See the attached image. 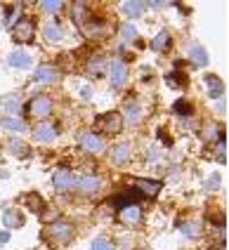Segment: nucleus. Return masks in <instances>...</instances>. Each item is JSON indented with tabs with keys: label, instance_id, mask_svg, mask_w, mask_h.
<instances>
[{
	"label": "nucleus",
	"instance_id": "nucleus-40",
	"mask_svg": "<svg viewBox=\"0 0 229 250\" xmlns=\"http://www.w3.org/2000/svg\"><path fill=\"white\" fill-rule=\"evenodd\" d=\"M17 17H19V10H12V12L7 14V19H5V24H7V26L12 28V26H15V19H17Z\"/></svg>",
	"mask_w": 229,
	"mask_h": 250
},
{
	"label": "nucleus",
	"instance_id": "nucleus-27",
	"mask_svg": "<svg viewBox=\"0 0 229 250\" xmlns=\"http://www.w3.org/2000/svg\"><path fill=\"white\" fill-rule=\"evenodd\" d=\"M166 83H168V87H172V90H177V87H185L187 85V78L177 71V73H168L166 76Z\"/></svg>",
	"mask_w": 229,
	"mask_h": 250
},
{
	"label": "nucleus",
	"instance_id": "nucleus-21",
	"mask_svg": "<svg viewBox=\"0 0 229 250\" xmlns=\"http://www.w3.org/2000/svg\"><path fill=\"white\" fill-rule=\"evenodd\" d=\"M43 36H45V41H47V42L62 41V26H59L57 21H50V24H45Z\"/></svg>",
	"mask_w": 229,
	"mask_h": 250
},
{
	"label": "nucleus",
	"instance_id": "nucleus-20",
	"mask_svg": "<svg viewBox=\"0 0 229 250\" xmlns=\"http://www.w3.org/2000/svg\"><path fill=\"white\" fill-rule=\"evenodd\" d=\"M189 57H191V62H194L196 69L208 66V55H206V50H203L201 45H191V47H189Z\"/></svg>",
	"mask_w": 229,
	"mask_h": 250
},
{
	"label": "nucleus",
	"instance_id": "nucleus-18",
	"mask_svg": "<svg viewBox=\"0 0 229 250\" xmlns=\"http://www.w3.org/2000/svg\"><path fill=\"white\" fill-rule=\"evenodd\" d=\"M111 156H114V163L123 166V163H128V161H130V156H132V149H130V144L121 142V144H116V146H114Z\"/></svg>",
	"mask_w": 229,
	"mask_h": 250
},
{
	"label": "nucleus",
	"instance_id": "nucleus-31",
	"mask_svg": "<svg viewBox=\"0 0 229 250\" xmlns=\"http://www.w3.org/2000/svg\"><path fill=\"white\" fill-rule=\"evenodd\" d=\"M172 111L177 113V116H189V113H191V104H189L187 99H177L175 106H172Z\"/></svg>",
	"mask_w": 229,
	"mask_h": 250
},
{
	"label": "nucleus",
	"instance_id": "nucleus-24",
	"mask_svg": "<svg viewBox=\"0 0 229 250\" xmlns=\"http://www.w3.org/2000/svg\"><path fill=\"white\" fill-rule=\"evenodd\" d=\"M180 231H182L187 238H199L201 236V224L199 222H185V224H180Z\"/></svg>",
	"mask_w": 229,
	"mask_h": 250
},
{
	"label": "nucleus",
	"instance_id": "nucleus-44",
	"mask_svg": "<svg viewBox=\"0 0 229 250\" xmlns=\"http://www.w3.org/2000/svg\"><path fill=\"white\" fill-rule=\"evenodd\" d=\"M7 241H10V234H7V231H2V234H0V243H7Z\"/></svg>",
	"mask_w": 229,
	"mask_h": 250
},
{
	"label": "nucleus",
	"instance_id": "nucleus-13",
	"mask_svg": "<svg viewBox=\"0 0 229 250\" xmlns=\"http://www.w3.org/2000/svg\"><path fill=\"white\" fill-rule=\"evenodd\" d=\"M0 104H2V109L10 118H17V113L21 111V97L19 95H5L0 99Z\"/></svg>",
	"mask_w": 229,
	"mask_h": 250
},
{
	"label": "nucleus",
	"instance_id": "nucleus-15",
	"mask_svg": "<svg viewBox=\"0 0 229 250\" xmlns=\"http://www.w3.org/2000/svg\"><path fill=\"white\" fill-rule=\"evenodd\" d=\"M206 90L213 99H220L225 95V83L217 78V76H206Z\"/></svg>",
	"mask_w": 229,
	"mask_h": 250
},
{
	"label": "nucleus",
	"instance_id": "nucleus-5",
	"mask_svg": "<svg viewBox=\"0 0 229 250\" xmlns=\"http://www.w3.org/2000/svg\"><path fill=\"white\" fill-rule=\"evenodd\" d=\"M135 191L140 196H144V198H156L158 191L163 189V184L158 180H142V177H135Z\"/></svg>",
	"mask_w": 229,
	"mask_h": 250
},
{
	"label": "nucleus",
	"instance_id": "nucleus-9",
	"mask_svg": "<svg viewBox=\"0 0 229 250\" xmlns=\"http://www.w3.org/2000/svg\"><path fill=\"white\" fill-rule=\"evenodd\" d=\"M83 31H85L90 38H100V36H106V33H109V24H106L104 19L92 17V19H87L85 24H83Z\"/></svg>",
	"mask_w": 229,
	"mask_h": 250
},
{
	"label": "nucleus",
	"instance_id": "nucleus-29",
	"mask_svg": "<svg viewBox=\"0 0 229 250\" xmlns=\"http://www.w3.org/2000/svg\"><path fill=\"white\" fill-rule=\"evenodd\" d=\"M26 206H29L33 212H43V210H45L43 198H41L38 194H29V196H26Z\"/></svg>",
	"mask_w": 229,
	"mask_h": 250
},
{
	"label": "nucleus",
	"instance_id": "nucleus-35",
	"mask_svg": "<svg viewBox=\"0 0 229 250\" xmlns=\"http://www.w3.org/2000/svg\"><path fill=\"white\" fill-rule=\"evenodd\" d=\"M203 137L208 139V142H217V139H220V130H217V125H208V127L203 130Z\"/></svg>",
	"mask_w": 229,
	"mask_h": 250
},
{
	"label": "nucleus",
	"instance_id": "nucleus-33",
	"mask_svg": "<svg viewBox=\"0 0 229 250\" xmlns=\"http://www.w3.org/2000/svg\"><path fill=\"white\" fill-rule=\"evenodd\" d=\"M71 17L76 19V24H81V26H83V17H85V5H83V2H76V5H73Z\"/></svg>",
	"mask_w": 229,
	"mask_h": 250
},
{
	"label": "nucleus",
	"instance_id": "nucleus-4",
	"mask_svg": "<svg viewBox=\"0 0 229 250\" xmlns=\"http://www.w3.org/2000/svg\"><path fill=\"white\" fill-rule=\"evenodd\" d=\"M50 111H52V99L47 95H36L29 102V113L36 118H45V116H50Z\"/></svg>",
	"mask_w": 229,
	"mask_h": 250
},
{
	"label": "nucleus",
	"instance_id": "nucleus-1",
	"mask_svg": "<svg viewBox=\"0 0 229 250\" xmlns=\"http://www.w3.org/2000/svg\"><path fill=\"white\" fill-rule=\"evenodd\" d=\"M73 236V229L71 224L66 222H52L50 224V229L45 231V238L52 243V246H66Z\"/></svg>",
	"mask_w": 229,
	"mask_h": 250
},
{
	"label": "nucleus",
	"instance_id": "nucleus-11",
	"mask_svg": "<svg viewBox=\"0 0 229 250\" xmlns=\"http://www.w3.org/2000/svg\"><path fill=\"white\" fill-rule=\"evenodd\" d=\"M118 217H121V222H123V224L135 227V224H140V220H142V210L132 203V206H125V208L118 210Z\"/></svg>",
	"mask_w": 229,
	"mask_h": 250
},
{
	"label": "nucleus",
	"instance_id": "nucleus-34",
	"mask_svg": "<svg viewBox=\"0 0 229 250\" xmlns=\"http://www.w3.org/2000/svg\"><path fill=\"white\" fill-rule=\"evenodd\" d=\"M121 33H123L125 41H137V28L132 26V24H123V26H121Z\"/></svg>",
	"mask_w": 229,
	"mask_h": 250
},
{
	"label": "nucleus",
	"instance_id": "nucleus-43",
	"mask_svg": "<svg viewBox=\"0 0 229 250\" xmlns=\"http://www.w3.org/2000/svg\"><path fill=\"white\" fill-rule=\"evenodd\" d=\"M146 158H151V161H156V158H158V151H156V149H149V151H146Z\"/></svg>",
	"mask_w": 229,
	"mask_h": 250
},
{
	"label": "nucleus",
	"instance_id": "nucleus-17",
	"mask_svg": "<svg viewBox=\"0 0 229 250\" xmlns=\"http://www.w3.org/2000/svg\"><path fill=\"white\" fill-rule=\"evenodd\" d=\"M10 66L12 69H29L31 66V55L29 52H24V50H17V52H12L10 55Z\"/></svg>",
	"mask_w": 229,
	"mask_h": 250
},
{
	"label": "nucleus",
	"instance_id": "nucleus-2",
	"mask_svg": "<svg viewBox=\"0 0 229 250\" xmlns=\"http://www.w3.org/2000/svg\"><path fill=\"white\" fill-rule=\"evenodd\" d=\"M12 36H15V41L21 42V45L33 42V38H36V21H33V19H21V21H17L15 26H12Z\"/></svg>",
	"mask_w": 229,
	"mask_h": 250
},
{
	"label": "nucleus",
	"instance_id": "nucleus-12",
	"mask_svg": "<svg viewBox=\"0 0 229 250\" xmlns=\"http://www.w3.org/2000/svg\"><path fill=\"white\" fill-rule=\"evenodd\" d=\"M33 137L38 139V142H55L57 137V130H55V125L52 123H38L36 125V130H33Z\"/></svg>",
	"mask_w": 229,
	"mask_h": 250
},
{
	"label": "nucleus",
	"instance_id": "nucleus-19",
	"mask_svg": "<svg viewBox=\"0 0 229 250\" xmlns=\"http://www.w3.org/2000/svg\"><path fill=\"white\" fill-rule=\"evenodd\" d=\"M123 111H125V118H128L130 125L140 123V116H142V111H140V104H137L135 99H125V104H123Z\"/></svg>",
	"mask_w": 229,
	"mask_h": 250
},
{
	"label": "nucleus",
	"instance_id": "nucleus-38",
	"mask_svg": "<svg viewBox=\"0 0 229 250\" xmlns=\"http://www.w3.org/2000/svg\"><path fill=\"white\" fill-rule=\"evenodd\" d=\"M220 187V175H210V180H208V184H206V189L208 191H215Z\"/></svg>",
	"mask_w": 229,
	"mask_h": 250
},
{
	"label": "nucleus",
	"instance_id": "nucleus-36",
	"mask_svg": "<svg viewBox=\"0 0 229 250\" xmlns=\"http://www.w3.org/2000/svg\"><path fill=\"white\" fill-rule=\"evenodd\" d=\"M41 7H43L45 12H57L59 7H62V2H57V0H43Z\"/></svg>",
	"mask_w": 229,
	"mask_h": 250
},
{
	"label": "nucleus",
	"instance_id": "nucleus-42",
	"mask_svg": "<svg viewBox=\"0 0 229 250\" xmlns=\"http://www.w3.org/2000/svg\"><path fill=\"white\" fill-rule=\"evenodd\" d=\"M215 109H217L220 113H222V111H227V99H222V97H220V99H217V106H215Z\"/></svg>",
	"mask_w": 229,
	"mask_h": 250
},
{
	"label": "nucleus",
	"instance_id": "nucleus-26",
	"mask_svg": "<svg viewBox=\"0 0 229 250\" xmlns=\"http://www.w3.org/2000/svg\"><path fill=\"white\" fill-rule=\"evenodd\" d=\"M142 10H144V2H123V12L128 14L130 19H135V17H140L142 14Z\"/></svg>",
	"mask_w": 229,
	"mask_h": 250
},
{
	"label": "nucleus",
	"instance_id": "nucleus-8",
	"mask_svg": "<svg viewBox=\"0 0 229 250\" xmlns=\"http://www.w3.org/2000/svg\"><path fill=\"white\" fill-rule=\"evenodd\" d=\"M76 191H81L83 196H90L95 194L97 189H100V177H95V175H85V177H76V187H73Z\"/></svg>",
	"mask_w": 229,
	"mask_h": 250
},
{
	"label": "nucleus",
	"instance_id": "nucleus-30",
	"mask_svg": "<svg viewBox=\"0 0 229 250\" xmlns=\"http://www.w3.org/2000/svg\"><path fill=\"white\" fill-rule=\"evenodd\" d=\"M104 66H106V59H104V57H95V59L90 62V66H87V69H90V73L97 78V76L104 73Z\"/></svg>",
	"mask_w": 229,
	"mask_h": 250
},
{
	"label": "nucleus",
	"instance_id": "nucleus-6",
	"mask_svg": "<svg viewBox=\"0 0 229 250\" xmlns=\"http://www.w3.org/2000/svg\"><path fill=\"white\" fill-rule=\"evenodd\" d=\"M109 76H111V85H114L116 90L123 87L125 81H128V66H125V62H121V59L111 62L109 64Z\"/></svg>",
	"mask_w": 229,
	"mask_h": 250
},
{
	"label": "nucleus",
	"instance_id": "nucleus-23",
	"mask_svg": "<svg viewBox=\"0 0 229 250\" xmlns=\"http://www.w3.org/2000/svg\"><path fill=\"white\" fill-rule=\"evenodd\" d=\"M168 45H170V36H168V31H158L156 38L151 41V47H154L156 52H163Z\"/></svg>",
	"mask_w": 229,
	"mask_h": 250
},
{
	"label": "nucleus",
	"instance_id": "nucleus-14",
	"mask_svg": "<svg viewBox=\"0 0 229 250\" xmlns=\"http://www.w3.org/2000/svg\"><path fill=\"white\" fill-rule=\"evenodd\" d=\"M33 81H36V83H43V85L55 83V81H57V71H55V66H50V64H43V66L36 69Z\"/></svg>",
	"mask_w": 229,
	"mask_h": 250
},
{
	"label": "nucleus",
	"instance_id": "nucleus-32",
	"mask_svg": "<svg viewBox=\"0 0 229 250\" xmlns=\"http://www.w3.org/2000/svg\"><path fill=\"white\" fill-rule=\"evenodd\" d=\"M90 250H116V248H114V243H111L109 238H95Z\"/></svg>",
	"mask_w": 229,
	"mask_h": 250
},
{
	"label": "nucleus",
	"instance_id": "nucleus-28",
	"mask_svg": "<svg viewBox=\"0 0 229 250\" xmlns=\"http://www.w3.org/2000/svg\"><path fill=\"white\" fill-rule=\"evenodd\" d=\"M10 151L12 153H17V156H21V158H26L29 156V146L21 142V139H10Z\"/></svg>",
	"mask_w": 229,
	"mask_h": 250
},
{
	"label": "nucleus",
	"instance_id": "nucleus-25",
	"mask_svg": "<svg viewBox=\"0 0 229 250\" xmlns=\"http://www.w3.org/2000/svg\"><path fill=\"white\" fill-rule=\"evenodd\" d=\"M0 125H2L5 130H15V132H24V130H26L24 121H19V118H10V116H7V118H2Z\"/></svg>",
	"mask_w": 229,
	"mask_h": 250
},
{
	"label": "nucleus",
	"instance_id": "nucleus-39",
	"mask_svg": "<svg viewBox=\"0 0 229 250\" xmlns=\"http://www.w3.org/2000/svg\"><path fill=\"white\" fill-rule=\"evenodd\" d=\"M76 85H78V92H81V95H83V97H90V95H92V90H90V87H87V85L85 83H81V81H78V83H76Z\"/></svg>",
	"mask_w": 229,
	"mask_h": 250
},
{
	"label": "nucleus",
	"instance_id": "nucleus-3",
	"mask_svg": "<svg viewBox=\"0 0 229 250\" xmlns=\"http://www.w3.org/2000/svg\"><path fill=\"white\" fill-rule=\"evenodd\" d=\"M97 125H100V130H104L106 135H118V132L123 130V116L118 111L102 113V116H97Z\"/></svg>",
	"mask_w": 229,
	"mask_h": 250
},
{
	"label": "nucleus",
	"instance_id": "nucleus-41",
	"mask_svg": "<svg viewBox=\"0 0 229 250\" xmlns=\"http://www.w3.org/2000/svg\"><path fill=\"white\" fill-rule=\"evenodd\" d=\"M158 139H161V144H163V146H170L172 144V139L166 137V132H163V130H158Z\"/></svg>",
	"mask_w": 229,
	"mask_h": 250
},
{
	"label": "nucleus",
	"instance_id": "nucleus-22",
	"mask_svg": "<svg viewBox=\"0 0 229 250\" xmlns=\"http://www.w3.org/2000/svg\"><path fill=\"white\" fill-rule=\"evenodd\" d=\"M215 161L227 163V135H220V139L215 142Z\"/></svg>",
	"mask_w": 229,
	"mask_h": 250
},
{
	"label": "nucleus",
	"instance_id": "nucleus-10",
	"mask_svg": "<svg viewBox=\"0 0 229 250\" xmlns=\"http://www.w3.org/2000/svg\"><path fill=\"white\" fill-rule=\"evenodd\" d=\"M81 146H83L87 153H100L102 149H104V142H102V137L95 135V132H83V135H81Z\"/></svg>",
	"mask_w": 229,
	"mask_h": 250
},
{
	"label": "nucleus",
	"instance_id": "nucleus-7",
	"mask_svg": "<svg viewBox=\"0 0 229 250\" xmlns=\"http://www.w3.org/2000/svg\"><path fill=\"white\" fill-rule=\"evenodd\" d=\"M52 184H55L57 191H71L73 187H76V177H73L71 170L62 167V170H57V172L52 175Z\"/></svg>",
	"mask_w": 229,
	"mask_h": 250
},
{
	"label": "nucleus",
	"instance_id": "nucleus-37",
	"mask_svg": "<svg viewBox=\"0 0 229 250\" xmlns=\"http://www.w3.org/2000/svg\"><path fill=\"white\" fill-rule=\"evenodd\" d=\"M57 217H59L57 210H43V220L45 222H57Z\"/></svg>",
	"mask_w": 229,
	"mask_h": 250
},
{
	"label": "nucleus",
	"instance_id": "nucleus-16",
	"mask_svg": "<svg viewBox=\"0 0 229 250\" xmlns=\"http://www.w3.org/2000/svg\"><path fill=\"white\" fill-rule=\"evenodd\" d=\"M2 222H5V227H7V229H19V227H24V215H21L19 210L10 208V210H5Z\"/></svg>",
	"mask_w": 229,
	"mask_h": 250
}]
</instances>
